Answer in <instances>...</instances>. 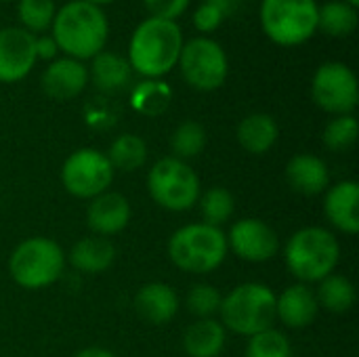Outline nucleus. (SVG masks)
<instances>
[{
	"label": "nucleus",
	"instance_id": "ddd939ff",
	"mask_svg": "<svg viewBox=\"0 0 359 357\" xmlns=\"http://www.w3.org/2000/svg\"><path fill=\"white\" fill-rule=\"evenodd\" d=\"M36 36L23 27L0 29V82L23 80L36 65Z\"/></svg>",
	"mask_w": 359,
	"mask_h": 357
},
{
	"label": "nucleus",
	"instance_id": "dca6fc26",
	"mask_svg": "<svg viewBox=\"0 0 359 357\" xmlns=\"http://www.w3.org/2000/svg\"><path fill=\"white\" fill-rule=\"evenodd\" d=\"M326 219L343 234L359 231V185L355 181H341L326 189L324 198Z\"/></svg>",
	"mask_w": 359,
	"mask_h": 357
},
{
	"label": "nucleus",
	"instance_id": "2eb2a0df",
	"mask_svg": "<svg viewBox=\"0 0 359 357\" xmlns=\"http://www.w3.org/2000/svg\"><path fill=\"white\" fill-rule=\"evenodd\" d=\"M130 221V204L118 191H103L95 196L86 208V223L95 236L109 238L126 229Z\"/></svg>",
	"mask_w": 359,
	"mask_h": 357
},
{
	"label": "nucleus",
	"instance_id": "412c9836",
	"mask_svg": "<svg viewBox=\"0 0 359 357\" xmlns=\"http://www.w3.org/2000/svg\"><path fill=\"white\" fill-rule=\"evenodd\" d=\"M227 332L221 322L206 318L194 322L183 335V349L189 357H219L225 349Z\"/></svg>",
	"mask_w": 359,
	"mask_h": 357
},
{
	"label": "nucleus",
	"instance_id": "c85d7f7f",
	"mask_svg": "<svg viewBox=\"0 0 359 357\" xmlns=\"http://www.w3.org/2000/svg\"><path fill=\"white\" fill-rule=\"evenodd\" d=\"M170 88L162 80H145L141 82L130 97L133 107L143 116H158L170 103Z\"/></svg>",
	"mask_w": 359,
	"mask_h": 357
},
{
	"label": "nucleus",
	"instance_id": "e433bc0d",
	"mask_svg": "<svg viewBox=\"0 0 359 357\" xmlns=\"http://www.w3.org/2000/svg\"><path fill=\"white\" fill-rule=\"evenodd\" d=\"M74 357H116L111 351L103 349V347H86L82 351H78Z\"/></svg>",
	"mask_w": 359,
	"mask_h": 357
},
{
	"label": "nucleus",
	"instance_id": "cd10ccee",
	"mask_svg": "<svg viewBox=\"0 0 359 357\" xmlns=\"http://www.w3.org/2000/svg\"><path fill=\"white\" fill-rule=\"evenodd\" d=\"M198 204H200V215L204 219L202 223L212 225V227L225 225L233 217V210H236V200L231 191L219 185L200 194Z\"/></svg>",
	"mask_w": 359,
	"mask_h": 357
},
{
	"label": "nucleus",
	"instance_id": "39448f33",
	"mask_svg": "<svg viewBox=\"0 0 359 357\" xmlns=\"http://www.w3.org/2000/svg\"><path fill=\"white\" fill-rule=\"evenodd\" d=\"M221 324L242 337H255L276 324V292L259 282L236 286L221 301Z\"/></svg>",
	"mask_w": 359,
	"mask_h": 357
},
{
	"label": "nucleus",
	"instance_id": "4c0bfd02",
	"mask_svg": "<svg viewBox=\"0 0 359 357\" xmlns=\"http://www.w3.org/2000/svg\"><path fill=\"white\" fill-rule=\"evenodd\" d=\"M86 2H90V4H95V6H103V4H111V2H116V0H86Z\"/></svg>",
	"mask_w": 359,
	"mask_h": 357
},
{
	"label": "nucleus",
	"instance_id": "7ed1b4c3",
	"mask_svg": "<svg viewBox=\"0 0 359 357\" xmlns=\"http://www.w3.org/2000/svg\"><path fill=\"white\" fill-rule=\"evenodd\" d=\"M341 259V244L326 227H303L284 246V261L288 271L301 284L322 282L328 278Z\"/></svg>",
	"mask_w": 359,
	"mask_h": 357
},
{
	"label": "nucleus",
	"instance_id": "393cba45",
	"mask_svg": "<svg viewBox=\"0 0 359 357\" xmlns=\"http://www.w3.org/2000/svg\"><path fill=\"white\" fill-rule=\"evenodd\" d=\"M358 8L343 2V0H330L322 6H318V29L328 36H349L358 27Z\"/></svg>",
	"mask_w": 359,
	"mask_h": 357
},
{
	"label": "nucleus",
	"instance_id": "6e6552de",
	"mask_svg": "<svg viewBox=\"0 0 359 357\" xmlns=\"http://www.w3.org/2000/svg\"><path fill=\"white\" fill-rule=\"evenodd\" d=\"M147 191L151 200L170 213H185L198 204L202 194L196 170L172 156L158 160L147 173Z\"/></svg>",
	"mask_w": 359,
	"mask_h": 357
},
{
	"label": "nucleus",
	"instance_id": "72a5a7b5",
	"mask_svg": "<svg viewBox=\"0 0 359 357\" xmlns=\"http://www.w3.org/2000/svg\"><path fill=\"white\" fill-rule=\"evenodd\" d=\"M227 8H229L227 0H206V2H202L194 13L196 29H200L202 34L215 32L223 23V19L227 15Z\"/></svg>",
	"mask_w": 359,
	"mask_h": 357
},
{
	"label": "nucleus",
	"instance_id": "ea45409f",
	"mask_svg": "<svg viewBox=\"0 0 359 357\" xmlns=\"http://www.w3.org/2000/svg\"><path fill=\"white\" fill-rule=\"evenodd\" d=\"M0 2H8V0H0Z\"/></svg>",
	"mask_w": 359,
	"mask_h": 357
},
{
	"label": "nucleus",
	"instance_id": "20e7f679",
	"mask_svg": "<svg viewBox=\"0 0 359 357\" xmlns=\"http://www.w3.org/2000/svg\"><path fill=\"white\" fill-rule=\"evenodd\" d=\"M227 236L221 227L189 223L177 229L168 240V257L185 274H210L227 257Z\"/></svg>",
	"mask_w": 359,
	"mask_h": 357
},
{
	"label": "nucleus",
	"instance_id": "9b49d317",
	"mask_svg": "<svg viewBox=\"0 0 359 357\" xmlns=\"http://www.w3.org/2000/svg\"><path fill=\"white\" fill-rule=\"evenodd\" d=\"M311 97L320 109L332 116L353 114L359 103L355 72L341 61L322 63L311 80Z\"/></svg>",
	"mask_w": 359,
	"mask_h": 357
},
{
	"label": "nucleus",
	"instance_id": "1a4fd4ad",
	"mask_svg": "<svg viewBox=\"0 0 359 357\" xmlns=\"http://www.w3.org/2000/svg\"><path fill=\"white\" fill-rule=\"evenodd\" d=\"M177 65L185 82L191 88L204 93L221 88L229 74L225 48L208 36H198L183 42Z\"/></svg>",
	"mask_w": 359,
	"mask_h": 357
},
{
	"label": "nucleus",
	"instance_id": "b1692460",
	"mask_svg": "<svg viewBox=\"0 0 359 357\" xmlns=\"http://www.w3.org/2000/svg\"><path fill=\"white\" fill-rule=\"evenodd\" d=\"M318 305L332 311V314H345L355 305V286L349 278L339 276V274H330L328 278H324L322 282H318Z\"/></svg>",
	"mask_w": 359,
	"mask_h": 357
},
{
	"label": "nucleus",
	"instance_id": "9d476101",
	"mask_svg": "<svg viewBox=\"0 0 359 357\" xmlns=\"http://www.w3.org/2000/svg\"><path fill=\"white\" fill-rule=\"evenodd\" d=\"M114 168L107 156L93 147L76 149L61 166V183L65 191L80 200H93L107 191L114 181Z\"/></svg>",
	"mask_w": 359,
	"mask_h": 357
},
{
	"label": "nucleus",
	"instance_id": "7c9ffc66",
	"mask_svg": "<svg viewBox=\"0 0 359 357\" xmlns=\"http://www.w3.org/2000/svg\"><path fill=\"white\" fill-rule=\"evenodd\" d=\"M359 124L355 120L353 114H347V116H334L324 133H322V141L328 149L332 151H345L349 149L355 141H358Z\"/></svg>",
	"mask_w": 359,
	"mask_h": 357
},
{
	"label": "nucleus",
	"instance_id": "a878e982",
	"mask_svg": "<svg viewBox=\"0 0 359 357\" xmlns=\"http://www.w3.org/2000/svg\"><path fill=\"white\" fill-rule=\"evenodd\" d=\"M105 156L114 170L135 173L147 160V145L141 137L133 133H124L109 145V151Z\"/></svg>",
	"mask_w": 359,
	"mask_h": 357
},
{
	"label": "nucleus",
	"instance_id": "0eeeda50",
	"mask_svg": "<svg viewBox=\"0 0 359 357\" xmlns=\"http://www.w3.org/2000/svg\"><path fill=\"white\" fill-rule=\"evenodd\" d=\"M316 0H261V27L278 46L305 44L318 32Z\"/></svg>",
	"mask_w": 359,
	"mask_h": 357
},
{
	"label": "nucleus",
	"instance_id": "473e14b6",
	"mask_svg": "<svg viewBox=\"0 0 359 357\" xmlns=\"http://www.w3.org/2000/svg\"><path fill=\"white\" fill-rule=\"evenodd\" d=\"M221 301H223V295L210 284H198L185 297L187 311L194 314L198 320H206V318H212L215 314H219Z\"/></svg>",
	"mask_w": 359,
	"mask_h": 357
},
{
	"label": "nucleus",
	"instance_id": "aec40b11",
	"mask_svg": "<svg viewBox=\"0 0 359 357\" xmlns=\"http://www.w3.org/2000/svg\"><path fill=\"white\" fill-rule=\"evenodd\" d=\"M65 261H69L76 271L95 276L111 267V263L116 261V248L107 238L88 236L72 246Z\"/></svg>",
	"mask_w": 359,
	"mask_h": 357
},
{
	"label": "nucleus",
	"instance_id": "58836bf2",
	"mask_svg": "<svg viewBox=\"0 0 359 357\" xmlns=\"http://www.w3.org/2000/svg\"><path fill=\"white\" fill-rule=\"evenodd\" d=\"M343 2H347V4H351V6H355V8H358L359 4V0H343Z\"/></svg>",
	"mask_w": 359,
	"mask_h": 357
},
{
	"label": "nucleus",
	"instance_id": "f704fd0d",
	"mask_svg": "<svg viewBox=\"0 0 359 357\" xmlns=\"http://www.w3.org/2000/svg\"><path fill=\"white\" fill-rule=\"evenodd\" d=\"M189 2L191 0H143L151 17L170 19V21H177V17H181L187 11Z\"/></svg>",
	"mask_w": 359,
	"mask_h": 357
},
{
	"label": "nucleus",
	"instance_id": "bb28decb",
	"mask_svg": "<svg viewBox=\"0 0 359 357\" xmlns=\"http://www.w3.org/2000/svg\"><path fill=\"white\" fill-rule=\"evenodd\" d=\"M204 147H206V130L196 120L181 122L170 135V151H172V158L177 160L187 162L200 156Z\"/></svg>",
	"mask_w": 359,
	"mask_h": 357
},
{
	"label": "nucleus",
	"instance_id": "423d86ee",
	"mask_svg": "<svg viewBox=\"0 0 359 357\" xmlns=\"http://www.w3.org/2000/svg\"><path fill=\"white\" fill-rule=\"evenodd\" d=\"M65 269V252L50 238H27L8 257L13 282L25 290H40L55 284Z\"/></svg>",
	"mask_w": 359,
	"mask_h": 357
},
{
	"label": "nucleus",
	"instance_id": "c756f323",
	"mask_svg": "<svg viewBox=\"0 0 359 357\" xmlns=\"http://www.w3.org/2000/svg\"><path fill=\"white\" fill-rule=\"evenodd\" d=\"M55 13V0H17V19L21 27L34 36L50 29Z\"/></svg>",
	"mask_w": 359,
	"mask_h": 357
},
{
	"label": "nucleus",
	"instance_id": "6ab92c4d",
	"mask_svg": "<svg viewBox=\"0 0 359 357\" xmlns=\"http://www.w3.org/2000/svg\"><path fill=\"white\" fill-rule=\"evenodd\" d=\"M286 181L301 196L324 194L330 185L328 164L313 154H297L286 164Z\"/></svg>",
	"mask_w": 359,
	"mask_h": 357
},
{
	"label": "nucleus",
	"instance_id": "2f4dec72",
	"mask_svg": "<svg viewBox=\"0 0 359 357\" xmlns=\"http://www.w3.org/2000/svg\"><path fill=\"white\" fill-rule=\"evenodd\" d=\"M290 353H292V347H290L288 337L276 328H269L250 337L248 347H246V357H290Z\"/></svg>",
	"mask_w": 359,
	"mask_h": 357
},
{
	"label": "nucleus",
	"instance_id": "4468645a",
	"mask_svg": "<svg viewBox=\"0 0 359 357\" xmlns=\"http://www.w3.org/2000/svg\"><path fill=\"white\" fill-rule=\"evenodd\" d=\"M42 90L57 101H67L78 97L88 84V67L72 57L53 59L40 78Z\"/></svg>",
	"mask_w": 359,
	"mask_h": 357
},
{
	"label": "nucleus",
	"instance_id": "a211bd4d",
	"mask_svg": "<svg viewBox=\"0 0 359 357\" xmlns=\"http://www.w3.org/2000/svg\"><path fill=\"white\" fill-rule=\"evenodd\" d=\"M179 297L164 282H149L135 295V311L141 320L154 326L168 324L179 314Z\"/></svg>",
	"mask_w": 359,
	"mask_h": 357
},
{
	"label": "nucleus",
	"instance_id": "f03ea898",
	"mask_svg": "<svg viewBox=\"0 0 359 357\" xmlns=\"http://www.w3.org/2000/svg\"><path fill=\"white\" fill-rule=\"evenodd\" d=\"M50 36L65 57L86 61L105 48L109 21L101 6L86 0H72L57 8Z\"/></svg>",
	"mask_w": 359,
	"mask_h": 357
},
{
	"label": "nucleus",
	"instance_id": "4be33fe9",
	"mask_svg": "<svg viewBox=\"0 0 359 357\" xmlns=\"http://www.w3.org/2000/svg\"><path fill=\"white\" fill-rule=\"evenodd\" d=\"M278 135H280L278 122L269 114H250L238 124V130H236V137L242 149L255 156L267 154L276 145Z\"/></svg>",
	"mask_w": 359,
	"mask_h": 357
},
{
	"label": "nucleus",
	"instance_id": "f257e3e1",
	"mask_svg": "<svg viewBox=\"0 0 359 357\" xmlns=\"http://www.w3.org/2000/svg\"><path fill=\"white\" fill-rule=\"evenodd\" d=\"M183 42V32L177 21L149 15L135 27L128 42L126 61L139 76L160 80L179 63Z\"/></svg>",
	"mask_w": 359,
	"mask_h": 357
},
{
	"label": "nucleus",
	"instance_id": "f3484780",
	"mask_svg": "<svg viewBox=\"0 0 359 357\" xmlns=\"http://www.w3.org/2000/svg\"><path fill=\"white\" fill-rule=\"evenodd\" d=\"M320 305L316 292L307 284H292L280 297H276V318L292 328H307L318 318Z\"/></svg>",
	"mask_w": 359,
	"mask_h": 357
},
{
	"label": "nucleus",
	"instance_id": "5701e85b",
	"mask_svg": "<svg viewBox=\"0 0 359 357\" xmlns=\"http://www.w3.org/2000/svg\"><path fill=\"white\" fill-rule=\"evenodd\" d=\"M90 61L93 63H90L88 78H93V82L99 90L114 93L128 84L133 69H130V63L122 55L111 53V50H101Z\"/></svg>",
	"mask_w": 359,
	"mask_h": 357
},
{
	"label": "nucleus",
	"instance_id": "f8f14e48",
	"mask_svg": "<svg viewBox=\"0 0 359 357\" xmlns=\"http://www.w3.org/2000/svg\"><path fill=\"white\" fill-rule=\"evenodd\" d=\"M227 236V248L233 250L242 261L265 263L278 255L280 240L271 225L261 219H240L231 225Z\"/></svg>",
	"mask_w": 359,
	"mask_h": 357
},
{
	"label": "nucleus",
	"instance_id": "c9c22d12",
	"mask_svg": "<svg viewBox=\"0 0 359 357\" xmlns=\"http://www.w3.org/2000/svg\"><path fill=\"white\" fill-rule=\"evenodd\" d=\"M57 53H59V46L53 40V36H46V34L36 36V59H44L50 63L53 59H57Z\"/></svg>",
	"mask_w": 359,
	"mask_h": 357
}]
</instances>
